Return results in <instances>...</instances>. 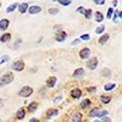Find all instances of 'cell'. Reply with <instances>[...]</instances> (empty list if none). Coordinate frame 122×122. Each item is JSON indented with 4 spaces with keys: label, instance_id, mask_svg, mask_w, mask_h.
Instances as JSON below:
<instances>
[{
    "label": "cell",
    "instance_id": "cell-36",
    "mask_svg": "<svg viewBox=\"0 0 122 122\" xmlns=\"http://www.w3.org/2000/svg\"><path fill=\"white\" fill-rule=\"evenodd\" d=\"M79 43H81V39H75V40L71 43V45H72V46H75V45H77V44H79Z\"/></svg>",
    "mask_w": 122,
    "mask_h": 122
},
{
    "label": "cell",
    "instance_id": "cell-2",
    "mask_svg": "<svg viewBox=\"0 0 122 122\" xmlns=\"http://www.w3.org/2000/svg\"><path fill=\"white\" fill-rule=\"evenodd\" d=\"M33 89L29 86H25L24 87H21V90L20 91V93H18V95H20V97H24V98H28L30 97V95L33 94Z\"/></svg>",
    "mask_w": 122,
    "mask_h": 122
},
{
    "label": "cell",
    "instance_id": "cell-37",
    "mask_svg": "<svg viewBox=\"0 0 122 122\" xmlns=\"http://www.w3.org/2000/svg\"><path fill=\"white\" fill-rule=\"evenodd\" d=\"M20 44H21V40L18 39V40L15 41V43H14V47H15V48H17L18 46H20Z\"/></svg>",
    "mask_w": 122,
    "mask_h": 122
},
{
    "label": "cell",
    "instance_id": "cell-4",
    "mask_svg": "<svg viewBox=\"0 0 122 122\" xmlns=\"http://www.w3.org/2000/svg\"><path fill=\"white\" fill-rule=\"evenodd\" d=\"M86 66H87V68H90L91 70L96 69L97 66H98V58L97 57H93V58H91L90 61H87L86 62Z\"/></svg>",
    "mask_w": 122,
    "mask_h": 122
},
{
    "label": "cell",
    "instance_id": "cell-19",
    "mask_svg": "<svg viewBox=\"0 0 122 122\" xmlns=\"http://www.w3.org/2000/svg\"><path fill=\"white\" fill-rule=\"evenodd\" d=\"M108 40H109V35L108 34H106V35H103L100 39H99V43H100L101 45H104Z\"/></svg>",
    "mask_w": 122,
    "mask_h": 122
},
{
    "label": "cell",
    "instance_id": "cell-41",
    "mask_svg": "<svg viewBox=\"0 0 122 122\" xmlns=\"http://www.w3.org/2000/svg\"><path fill=\"white\" fill-rule=\"evenodd\" d=\"M61 100H62V97H58V98L54 99V102H55V103H57V102H59V101H61Z\"/></svg>",
    "mask_w": 122,
    "mask_h": 122
},
{
    "label": "cell",
    "instance_id": "cell-17",
    "mask_svg": "<svg viewBox=\"0 0 122 122\" xmlns=\"http://www.w3.org/2000/svg\"><path fill=\"white\" fill-rule=\"evenodd\" d=\"M37 108H38V104L36 102H32L30 104H29V106H28V109H29V111L30 112H34L35 110H37Z\"/></svg>",
    "mask_w": 122,
    "mask_h": 122
},
{
    "label": "cell",
    "instance_id": "cell-6",
    "mask_svg": "<svg viewBox=\"0 0 122 122\" xmlns=\"http://www.w3.org/2000/svg\"><path fill=\"white\" fill-rule=\"evenodd\" d=\"M85 74H86V71H85L83 68H77V69L73 72L72 75H73L74 78H81V77L85 76Z\"/></svg>",
    "mask_w": 122,
    "mask_h": 122
},
{
    "label": "cell",
    "instance_id": "cell-5",
    "mask_svg": "<svg viewBox=\"0 0 122 122\" xmlns=\"http://www.w3.org/2000/svg\"><path fill=\"white\" fill-rule=\"evenodd\" d=\"M90 56H91V50L89 48H83L81 50V52H79V57H81L82 60L87 59Z\"/></svg>",
    "mask_w": 122,
    "mask_h": 122
},
{
    "label": "cell",
    "instance_id": "cell-10",
    "mask_svg": "<svg viewBox=\"0 0 122 122\" xmlns=\"http://www.w3.org/2000/svg\"><path fill=\"white\" fill-rule=\"evenodd\" d=\"M82 119V115L79 112H75L73 113V115L71 116V120L73 122H81Z\"/></svg>",
    "mask_w": 122,
    "mask_h": 122
},
{
    "label": "cell",
    "instance_id": "cell-24",
    "mask_svg": "<svg viewBox=\"0 0 122 122\" xmlns=\"http://www.w3.org/2000/svg\"><path fill=\"white\" fill-rule=\"evenodd\" d=\"M101 74L104 76V77H108V76L111 74V70L108 69V68H105V69H103L102 72H101Z\"/></svg>",
    "mask_w": 122,
    "mask_h": 122
},
{
    "label": "cell",
    "instance_id": "cell-13",
    "mask_svg": "<svg viewBox=\"0 0 122 122\" xmlns=\"http://www.w3.org/2000/svg\"><path fill=\"white\" fill-rule=\"evenodd\" d=\"M57 114H58V110L50 109V110H48V111H47V113H46V116H47L48 119H50V118H52L53 116H56Z\"/></svg>",
    "mask_w": 122,
    "mask_h": 122
},
{
    "label": "cell",
    "instance_id": "cell-43",
    "mask_svg": "<svg viewBox=\"0 0 122 122\" xmlns=\"http://www.w3.org/2000/svg\"><path fill=\"white\" fill-rule=\"evenodd\" d=\"M113 5H114V6L117 5V1H116V0H114V1H113Z\"/></svg>",
    "mask_w": 122,
    "mask_h": 122
},
{
    "label": "cell",
    "instance_id": "cell-32",
    "mask_svg": "<svg viewBox=\"0 0 122 122\" xmlns=\"http://www.w3.org/2000/svg\"><path fill=\"white\" fill-rule=\"evenodd\" d=\"M113 8H109L108 9V12H107V18H108V20H110V18L112 17V14H113Z\"/></svg>",
    "mask_w": 122,
    "mask_h": 122
},
{
    "label": "cell",
    "instance_id": "cell-20",
    "mask_svg": "<svg viewBox=\"0 0 122 122\" xmlns=\"http://www.w3.org/2000/svg\"><path fill=\"white\" fill-rule=\"evenodd\" d=\"M95 17H96V21H98V22H102L103 20H104V16H103V14L100 11H97V12L95 13Z\"/></svg>",
    "mask_w": 122,
    "mask_h": 122
},
{
    "label": "cell",
    "instance_id": "cell-34",
    "mask_svg": "<svg viewBox=\"0 0 122 122\" xmlns=\"http://www.w3.org/2000/svg\"><path fill=\"white\" fill-rule=\"evenodd\" d=\"M76 12H79V13H82V14H85V12H86V9L83 8L82 6H81V7H78V8L76 9Z\"/></svg>",
    "mask_w": 122,
    "mask_h": 122
},
{
    "label": "cell",
    "instance_id": "cell-12",
    "mask_svg": "<svg viewBox=\"0 0 122 122\" xmlns=\"http://www.w3.org/2000/svg\"><path fill=\"white\" fill-rule=\"evenodd\" d=\"M66 37H67V34L62 30V32L59 33L58 35L56 36V41H57V42H63L64 40L66 39Z\"/></svg>",
    "mask_w": 122,
    "mask_h": 122
},
{
    "label": "cell",
    "instance_id": "cell-16",
    "mask_svg": "<svg viewBox=\"0 0 122 122\" xmlns=\"http://www.w3.org/2000/svg\"><path fill=\"white\" fill-rule=\"evenodd\" d=\"M91 106V101L89 99H86V100H83L82 102H81V107L82 109H86V108H89Z\"/></svg>",
    "mask_w": 122,
    "mask_h": 122
},
{
    "label": "cell",
    "instance_id": "cell-39",
    "mask_svg": "<svg viewBox=\"0 0 122 122\" xmlns=\"http://www.w3.org/2000/svg\"><path fill=\"white\" fill-rule=\"evenodd\" d=\"M102 122H112L111 119L108 117H104V118H102Z\"/></svg>",
    "mask_w": 122,
    "mask_h": 122
},
{
    "label": "cell",
    "instance_id": "cell-35",
    "mask_svg": "<svg viewBox=\"0 0 122 122\" xmlns=\"http://www.w3.org/2000/svg\"><path fill=\"white\" fill-rule=\"evenodd\" d=\"M94 3H95V4H98V5H103V4L105 3V1H104V0H102V1H99V0H95Z\"/></svg>",
    "mask_w": 122,
    "mask_h": 122
},
{
    "label": "cell",
    "instance_id": "cell-8",
    "mask_svg": "<svg viewBox=\"0 0 122 122\" xmlns=\"http://www.w3.org/2000/svg\"><path fill=\"white\" fill-rule=\"evenodd\" d=\"M56 81H57V79L55 76H50V77L47 79V81H46V85H47L48 87H53L56 85Z\"/></svg>",
    "mask_w": 122,
    "mask_h": 122
},
{
    "label": "cell",
    "instance_id": "cell-1",
    "mask_svg": "<svg viewBox=\"0 0 122 122\" xmlns=\"http://www.w3.org/2000/svg\"><path fill=\"white\" fill-rule=\"evenodd\" d=\"M13 81V74L11 72H8V73H5L4 75L1 76V79H0V85L1 86H5V85H8L11 81Z\"/></svg>",
    "mask_w": 122,
    "mask_h": 122
},
{
    "label": "cell",
    "instance_id": "cell-3",
    "mask_svg": "<svg viewBox=\"0 0 122 122\" xmlns=\"http://www.w3.org/2000/svg\"><path fill=\"white\" fill-rule=\"evenodd\" d=\"M11 67H12V69L15 71H21V70H24V68H25V63L22 60H17L12 63Z\"/></svg>",
    "mask_w": 122,
    "mask_h": 122
},
{
    "label": "cell",
    "instance_id": "cell-44",
    "mask_svg": "<svg viewBox=\"0 0 122 122\" xmlns=\"http://www.w3.org/2000/svg\"><path fill=\"white\" fill-rule=\"evenodd\" d=\"M119 17L122 18V11H121V12H119Z\"/></svg>",
    "mask_w": 122,
    "mask_h": 122
},
{
    "label": "cell",
    "instance_id": "cell-25",
    "mask_svg": "<svg viewBox=\"0 0 122 122\" xmlns=\"http://www.w3.org/2000/svg\"><path fill=\"white\" fill-rule=\"evenodd\" d=\"M115 86H116L115 83H108V85H106L104 86V90L105 91H111L113 89H115Z\"/></svg>",
    "mask_w": 122,
    "mask_h": 122
},
{
    "label": "cell",
    "instance_id": "cell-30",
    "mask_svg": "<svg viewBox=\"0 0 122 122\" xmlns=\"http://www.w3.org/2000/svg\"><path fill=\"white\" fill-rule=\"evenodd\" d=\"M8 60H9V56H8V55H4V56L1 57V61H0V63L3 64L4 62H7Z\"/></svg>",
    "mask_w": 122,
    "mask_h": 122
},
{
    "label": "cell",
    "instance_id": "cell-40",
    "mask_svg": "<svg viewBox=\"0 0 122 122\" xmlns=\"http://www.w3.org/2000/svg\"><path fill=\"white\" fill-rule=\"evenodd\" d=\"M117 16H119L118 11H114V21H115V22H116V20H117Z\"/></svg>",
    "mask_w": 122,
    "mask_h": 122
},
{
    "label": "cell",
    "instance_id": "cell-14",
    "mask_svg": "<svg viewBox=\"0 0 122 122\" xmlns=\"http://www.w3.org/2000/svg\"><path fill=\"white\" fill-rule=\"evenodd\" d=\"M28 8H29V4L28 3H25V2L18 5V11H20V13H25V11L28 10Z\"/></svg>",
    "mask_w": 122,
    "mask_h": 122
},
{
    "label": "cell",
    "instance_id": "cell-21",
    "mask_svg": "<svg viewBox=\"0 0 122 122\" xmlns=\"http://www.w3.org/2000/svg\"><path fill=\"white\" fill-rule=\"evenodd\" d=\"M18 5H20V4H18V3H13V4L9 5V6H8V7H7V8H6V12H7V13H9V12H12V11H13L15 8H16V7H17Z\"/></svg>",
    "mask_w": 122,
    "mask_h": 122
},
{
    "label": "cell",
    "instance_id": "cell-38",
    "mask_svg": "<svg viewBox=\"0 0 122 122\" xmlns=\"http://www.w3.org/2000/svg\"><path fill=\"white\" fill-rule=\"evenodd\" d=\"M86 91H87V92H91V93H95V92H96L97 90H96V87H87Z\"/></svg>",
    "mask_w": 122,
    "mask_h": 122
},
{
    "label": "cell",
    "instance_id": "cell-42",
    "mask_svg": "<svg viewBox=\"0 0 122 122\" xmlns=\"http://www.w3.org/2000/svg\"><path fill=\"white\" fill-rule=\"evenodd\" d=\"M29 122H40V121L38 120L37 118H32V119H30V120Z\"/></svg>",
    "mask_w": 122,
    "mask_h": 122
},
{
    "label": "cell",
    "instance_id": "cell-7",
    "mask_svg": "<svg viewBox=\"0 0 122 122\" xmlns=\"http://www.w3.org/2000/svg\"><path fill=\"white\" fill-rule=\"evenodd\" d=\"M70 96L73 99H79L81 97V91L79 89H73L70 92Z\"/></svg>",
    "mask_w": 122,
    "mask_h": 122
},
{
    "label": "cell",
    "instance_id": "cell-22",
    "mask_svg": "<svg viewBox=\"0 0 122 122\" xmlns=\"http://www.w3.org/2000/svg\"><path fill=\"white\" fill-rule=\"evenodd\" d=\"M101 101L104 103V104H108V103H110V101H111V97L106 96V95H103V96L101 97Z\"/></svg>",
    "mask_w": 122,
    "mask_h": 122
},
{
    "label": "cell",
    "instance_id": "cell-28",
    "mask_svg": "<svg viewBox=\"0 0 122 122\" xmlns=\"http://www.w3.org/2000/svg\"><path fill=\"white\" fill-rule=\"evenodd\" d=\"M61 5H63V6H67V5H69L71 4V1H68V0H59L58 1Z\"/></svg>",
    "mask_w": 122,
    "mask_h": 122
},
{
    "label": "cell",
    "instance_id": "cell-15",
    "mask_svg": "<svg viewBox=\"0 0 122 122\" xmlns=\"http://www.w3.org/2000/svg\"><path fill=\"white\" fill-rule=\"evenodd\" d=\"M10 39H11V35L8 33H6V34H3V35L1 36L0 41H1V43H6V42H8Z\"/></svg>",
    "mask_w": 122,
    "mask_h": 122
},
{
    "label": "cell",
    "instance_id": "cell-45",
    "mask_svg": "<svg viewBox=\"0 0 122 122\" xmlns=\"http://www.w3.org/2000/svg\"><path fill=\"white\" fill-rule=\"evenodd\" d=\"M94 122H101V121H99V120H95Z\"/></svg>",
    "mask_w": 122,
    "mask_h": 122
},
{
    "label": "cell",
    "instance_id": "cell-9",
    "mask_svg": "<svg viewBox=\"0 0 122 122\" xmlns=\"http://www.w3.org/2000/svg\"><path fill=\"white\" fill-rule=\"evenodd\" d=\"M9 25V20H6V18H3V20H0V30H5Z\"/></svg>",
    "mask_w": 122,
    "mask_h": 122
},
{
    "label": "cell",
    "instance_id": "cell-33",
    "mask_svg": "<svg viewBox=\"0 0 122 122\" xmlns=\"http://www.w3.org/2000/svg\"><path fill=\"white\" fill-rule=\"evenodd\" d=\"M90 35L89 34H86V35H81V40H85V41H89L90 40Z\"/></svg>",
    "mask_w": 122,
    "mask_h": 122
},
{
    "label": "cell",
    "instance_id": "cell-23",
    "mask_svg": "<svg viewBox=\"0 0 122 122\" xmlns=\"http://www.w3.org/2000/svg\"><path fill=\"white\" fill-rule=\"evenodd\" d=\"M98 114H99V109H98V108H94L93 110H91V112H90V117L94 118V117L98 116Z\"/></svg>",
    "mask_w": 122,
    "mask_h": 122
},
{
    "label": "cell",
    "instance_id": "cell-18",
    "mask_svg": "<svg viewBox=\"0 0 122 122\" xmlns=\"http://www.w3.org/2000/svg\"><path fill=\"white\" fill-rule=\"evenodd\" d=\"M16 116H17L18 119H24L25 116V110L22 109V108L18 109V111H17V113H16Z\"/></svg>",
    "mask_w": 122,
    "mask_h": 122
},
{
    "label": "cell",
    "instance_id": "cell-29",
    "mask_svg": "<svg viewBox=\"0 0 122 122\" xmlns=\"http://www.w3.org/2000/svg\"><path fill=\"white\" fill-rule=\"evenodd\" d=\"M104 30H105V25L99 26V28H97V30H96V34H98V35H101Z\"/></svg>",
    "mask_w": 122,
    "mask_h": 122
},
{
    "label": "cell",
    "instance_id": "cell-27",
    "mask_svg": "<svg viewBox=\"0 0 122 122\" xmlns=\"http://www.w3.org/2000/svg\"><path fill=\"white\" fill-rule=\"evenodd\" d=\"M108 113H109V112L107 111V110H103V111H101L100 113L98 114V117H99V118H104L106 115H108Z\"/></svg>",
    "mask_w": 122,
    "mask_h": 122
},
{
    "label": "cell",
    "instance_id": "cell-26",
    "mask_svg": "<svg viewBox=\"0 0 122 122\" xmlns=\"http://www.w3.org/2000/svg\"><path fill=\"white\" fill-rule=\"evenodd\" d=\"M92 13H93L92 9H86V12H85V16H86V18H87V20H91V18H92Z\"/></svg>",
    "mask_w": 122,
    "mask_h": 122
},
{
    "label": "cell",
    "instance_id": "cell-11",
    "mask_svg": "<svg viewBox=\"0 0 122 122\" xmlns=\"http://www.w3.org/2000/svg\"><path fill=\"white\" fill-rule=\"evenodd\" d=\"M40 11H41V7L40 6L33 5V6H30L29 8V13L30 14H37V13H39Z\"/></svg>",
    "mask_w": 122,
    "mask_h": 122
},
{
    "label": "cell",
    "instance_id": "cell-31",
    "mask_svg": "<svg viewBox=\"0 0 122 122\" xmlns=\"http://www.w3.org/2000/svg\"><path fill=\"white\" fill-rule=\"evenodd\" d=\"M59 12V9L58 8H50L49 9V13L50 14H53V15H55Z\"/></svg>",
    "mask_w": 122,
    "mask_h": 122
}]
</instances>
